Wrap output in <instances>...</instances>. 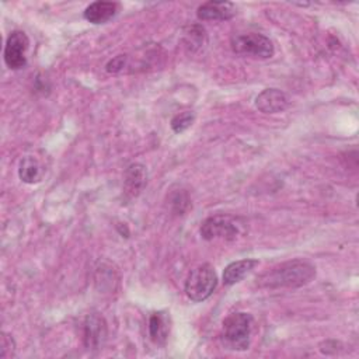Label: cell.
Wrapping results in <instances>:
<instances>
[{
	"mask_svg": "<svg viewBox=\"0 0 359 359\" xmlns=\"http://www.w3.org/2000/svg\"><path fill=\"white\" fill-rule=\"evenodd\" d=\"M316 276V268L304 261L280 264L262 273L257 280L261 287H300Z\"/></svg>",
	"mask_w": 359,
	"mask_h": 359,
	"instance_id": "6da1fadb",
	"label": "cell"
},
{
	"mask_svg": "<svg viewBox=\"0 0 359 359\" xmlns=\"http://www.w3.org/2000/svg\"><path fill=\"white\" fill-rule=\"evenodd\" d=\"M254 318L248 313H233L227 316L222 325L220 341L226 349L245 351L252 338Z\"/></svg>",
	"mask_w": 359,
	"mask_h": 359,
	"instance_id": "7a4b0ae2",
	"label": "cell"
},
{
	"mask_svg": "<svg viewBox=\"0 0 359 359\" xmlns=\"http://www.w3.org/2000/svg\"><path fill=\"white\" fill-rule=\"evenodd\" d=\"M217 286V275L212 265L203 264L192 269L185 280V294L192 302L206 300Z\"/></svg>",
	"mask_w": 359,
	"mask_h": 359,
	"instance_id": "3957f363",
	"label": "cell"
},
{
	"mask_svg": "<svg viewBox=\"0 0 359 359\" xmlns=\"http://www.w3.org/2000/svg\"><path fill=\"white\" fill-rule=\"evenodd\" d=\"M237 217L229 215H215L208 217L201 226V236L202 238L210 240H226L231 241L236 240L243 229Z\"/></svg>",
	"mask_w": 359,
	"mask_h": 359,
	"instance_id": "277c9868",
	"label": "cell"
},
{
	"mask_svg": "<svg viewBox=\"0 0 359 359\" xmlns=\"http://www.w3.org/2000/svg\"><path fill=\"white\" fill-rule=\"evenodd\" d=\"M230 43L236 53L258 59H268L275 52L272 41L268 36L257 32L234 35Z\"/></svg>",
	"mask_w": 359,
	"mask_h": 359,
	"instance_id": "5b68a950",
	"label": "cell"
},
{
	"mask_svg": "<svg viewBox=\"0 0 359 359\" xmlns=\"http://www.w3.org/2000/svg\"><path fill=\"white\" fill-rule=\"evenodd\" d=\"M28 46H29V39L27 34L22 31H13L8 35L4 46L6 65L13 70L22 69L27 65L25 52Z\"/></svg>",
	"mask_w": 359,
	"mask_h": 359,
	"instance_id": "8992f818",
	"label": "cell"
},
{
	"mask_svg": "<svg viewBox=\"0 0 359 359\" xmlns=\"http://www.w3.org/2000/svg\"><path fill=\"white\" fill-rule=\"evenodd\" d=\"M84 345L87 349H100L107 339V323L98 314H90L84 321Z\"/></svg>",
	"mask_w": 359,
	"mask_h": 359,
	"instance_id": "52a82bcc",
	"label": "cell"
},
{
	"mask_svg": "<svg viewBox=\"0 0 359 359\" xmlns=\"http://www.w3.org/2000/svg\"><path fill=\"white\" fill-rule=\"evenodd\" d=\"M289 105L287 95L278 88H266L255 98V107L264 114H276L285 111Z\"/></svg>",
	"mask_w": 359,
	"mask_h": 359,
	"instance_id": "ba28073f",
	"label": "cell"
},
{
	"mask_svg": "<svg viewBox=\"0 0 359 359\" xmlns=\"http://www.w3.org/2000/svg\"><path fill=\"white\" fill-rule=\"evenodd\" d=\"M236 14V6L230 1H208L198 7L196 15L202 21L230 20Z\"/></svg>",
	"mask_w": 359,
	"mask_h": 359,
	"instance_id": "9c48e42d",
	"label": "cell"
},
{
	"mask_svg": "<svg viewBox=\"0 0 359 359\" xmlns=\"http://www.w3.org/2000/svg\"><path fill=\"white\" fill-rule=\"evenodd\" d=\"M118 13V3L94 1L84 10V18L91 24H104Z\"/></svg>",
	"mask_w": 359,
	"mask_h": 359,
	"instance_id": "30bf717a",
	"label": "cell"
},
{
	"mask_svg": "<svg viewBox=\"0 0 359 359\" xmlns=\"http://www.w3.org/2000/svg\"><path fill=\"white\" fill-rule=\"evenodd\" d=\"M257 265H258V261L252 259V258L238 259V261L229 264L223 271V283L227 286H231V285L240 282Z\"/></svg>",
	"mask_w": 359,
	"mask_h": 359,
	"instance_id": "8fae6325",
	"label": "cell"
},
{
	"mask_svg": "<svg viewBox=\"0 0 359 359\" xmlns=\"http://www.w3.org/2000/svg\"><path fill=\"white\" fill-rule=\"evenodd\" d=\"M146 178H147V174L144 167L142 164H132L125 174V185H123L125 194L130 198L137 196L146 184Z\"/></svg>",
	"mask_w": 359,
	"mask_h": 359,
	"instance_id": "7c38bea8",
	"label": "cell"
},
{
	"mask_svg": "<svg viewBox=\"0 0 359 359\" xmlns=\"http://www.w3.org/2000/svg\"><path fill=\"white\" fill-rule=\"evenodd\" d=\"M170 332L168 317L165 313H153L149 318V335L150 339L157 345H164Z\"/></svg>",
	"mask_w": 359,
	"mask_h": 359,
	"instance_id": "4fadbf2b",
	"label": "cell"
},
{
	"mask_svg": "<svg viewBox=\"0 0 359 359\" xmlns=\"http://www.w3.org/2000/svg\"><path fill=\"white\" fill-rule=\"evenodd\" d=\"M18 177L22 182L34 184L41 180V164L32 156H25L20 161Z\"/></svg>",
	"mask_w": 359,
	"mask_h": 359,
	"instance_id": "5bb4252c",
	"label": "cell"
},
{
	"mask_svg": "<svg viewBox=\"0 0 359 359\" xmlns=\"http://www.w3.org/2000/svg\"><path fill=\"white\" fill-rule=\"evenodd\" d=\"M194 119H195L194 112H191V111L180 112L171 119V128L175 133H181L194 123Z\"/></svg>",
	"mask_w": 359,
	"mask_h": 359,
	"instance_id": "9a60e30c",
	"label": "cell"
},
{
	"mask_svg": "<svg viewBox=\"0 0 359 359\" xmlns=\"http://www.w3.org/2000/svg\"><path fill=\"white\" fill-rule=\"evenodd\" d=\"M14 353H15L14 339L11 338V335L3 332L1 334V353H0V356L3 359H7V358H13Z\"/></svg>",
	"mask_w": 359,
	"mask_h": 359,
	"instance_id": "2e32d148",
	"label": "cell"
},
{
	"mask_svg": "<svg viewBox=\"0 0 359 359\" xmlns=\"http://www.w3.org/2000/svg\"><path fill=\"white\" fill-rule=\"evenodd\" d=\"M125 59H126L125 55H119V56L114 57L112 60L108 62L107 70H108L109 73H118L119 70H122V67H123V65H125Z\"/></svg>",
	"mask_w": 359,
	"mask_h": 359,
	"instance_id": "e0dca14e",
	"label": "cell"
}]
</instances>
